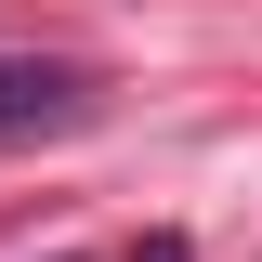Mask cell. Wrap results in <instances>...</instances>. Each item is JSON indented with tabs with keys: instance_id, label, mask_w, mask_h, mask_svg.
Returning <instances> with one entry per match:
<instances>
[{
	"instance_id": "obj_1",
	"label": "cell",
	"mask_w": 262,
	"mask_h": 262,
	"mask_svg": "<svg viewBox=\"0 0 262 262\" xmlns=\"http://www.w3.org/2000/svg\"><path fill=\"white\" fill-rule=\"evenodd\" d=\"M79 118H92V66L0 53V144H39V131H79Z\"/></svg>"
}]
</instances>
